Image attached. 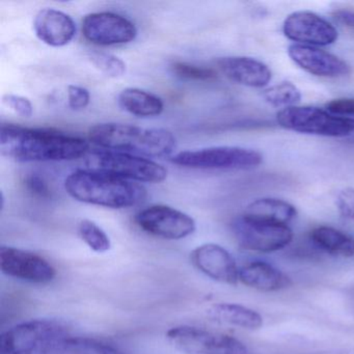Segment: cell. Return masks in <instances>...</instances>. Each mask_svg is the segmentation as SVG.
Masks as SVG:
<instances>
[{
    "label": "cell",
    "mask_w": 354,
    "mask_h": 354,
    "mask_svg": "<svg viewBox=\"0 0 354 354\" xmlns=\"http://www.w3.org/2000/svg\"><path fill=\"white\" fill-rule=\"evenodd\" d=\"M88 150L86 140L57 130L3 124L0 131L1 155L17 162L74 160Z\"/></svg>",
    "instance_id": "obj_1"
},
{
    "label": "cell",
    "mask_w": 354,
    "mask_h": 354,
    "mask_svg": "<svg viewBox=\"0 0 354 354\" xmlns=\"http://www.w3.org/2000/svg\"><path fill=\"white\" fill-rule=\"evenodd\" d=\"M65 189L78 202L111 209L136 206L147 198L142 184L96 169H77L65 180Z\"/></svg>",
    "instance_id": "obj_2"
},
{
    "label": "cell",
    "mask_w": 354,
    "mask_h": 354,
    "mask_svg": "<svg viewBox=\"0 0 354 354\" xmlns=\"http://www.w3.org/2000/svg\"><path fill=\"white\" fill-rule=\"evenodd\" d=\"M88 140L102 150L161 158L175 151L173 132L163 128H142L129 124L103 123L93 126Z\"/></svg>",
    "instance_id": "obj_3"
},
{
    "label": "cell",
    "mask_w": 354,
    "mask_h": 354,
    "mask_svg": "<svg viewBox=\"0 0 354 354\" xmlns=\"http://www.w3.org/2000/svg\"><path fill=\"white\" fill-rule=\"evenodd\" d=\"M69 337L61 323L35 319L11 327L0 337L1 354H55Z\"/></svg>",
    "instance_id": "obj_4"
},
{
    "label": "cell",
    "mask_w": 354,
    "mask_h": 354,
    "mask_svg": "<svg viewBox=\"0 0 354 354\" xmlns=\"http://www.w3.org/2000/svg\"><path fill=\"white\" fill-rule=\"evenodd\" d=\"M277 121L283 129L326 138H344L354 132V119L317 107H287L277 113Z\"/></svg>",
    "instance_id": "obj_5"
},
{
    "label": "cell",
    "mask_w": 354,
    "mask_h": 354,
    "mask_svg": "<svg viewBox=\"0 0 354 354\" xmlns=\"http://www.w3.org/2000/svg\"><path fill=\"white\" fill-rule=\"evenodd\" d=\"M90 167L91 169L136 183L158 184L167 177V169L156 161L117 151H95L91 157Z\"/></svg>",
    "instance_id": "obj_6"
},
{
    "label": "cell",
    "mask_w": 354,
    "mask_h": 354,
    "mask_svg": "<svg viewBox=\"0 0 354 354\" xmlns=\"http://www.w3.org/2000/svg\"><path fill=\"white\" fill-rule=\"evenodd\" d=\"M262 161L258 151L229 146L182 151L171 158L174 165L194 169H248Z\"/></svg>",
    "instance_id": "obj_7"
},
{
    "label": "cell",
    "mask_w": 354,
    "mask_h": 354,
    "mask_svg": "<svg viewBox=\"0 0 354 354\" xmlns=\"http://www.w3.org/2000/svg\"><path fill=\"white\" fill-rule=\"evenodd\" d=\"M233 232L242 248L264 254L277 252L289 245L293 239L289 225L261 221L245 214L235 219Z\"/></svg>",
    "instance_id": "obj_8"
},
{
    "label": "cell",
    "mask_w": 354,
    "mask_h": 354,
    "mask_svg": "<svg viewBox=\"0 0 354 354\" xmlns=\"http://www.w3.org/2000/svg\"><path fill=\"white\" fill-rule=\"evenodd\" d=\"M169 341L185 354H248L245 346L231 335L181 325L167 333Z\"/></svg>",
    "instance_id": "obj_9"
},
{
    "label": "cell",
    "mask_w": 354,
    "mask_h": 354,
    "mask_svg": "<svg viewBox=\"0 0 354 354\" xmlns=\"http://www.w3.org/2000/svg\"><path fill=\"white\" fill-rule=\"evenodd\" d=\"M138 227L155 237L180 240L192 235L196 225L190 215L167 205L147 207L136 215Z\"/></svg>",
    "instance_id": "obj_10"
},
{
    "label": "cell",
    "mask_w": 354,
    "mask_h": 354,
    "mask_svg": "<svg viewBox=\"0 0 354 354\" xmlns=\"http://www.w3.org/2000/svg\"><path fill=\"white\" fill-rule=\"evenodd\" d=\"M84 38L99 46H115L128 44L136 40L138 28L136 24L111 12L88 14L82 20Z\"/></svg>",
    "instance_id": "obj_11"
},
{
    "label": "cell",
    "mask_w": 354,
    "mask_h": 354,
    "mask_svg": "<svg viewBox=\"0 0 354 354\" xmlns=\"http://www.w3.org/2000/svg\"><path fill=\"white\" fill-rule=\"evenodd\" d=\"M0 268L8 277L42 285L50 283L57 274L46 259L12 246L0 248Z\"/></svg>",
    "instance_id": "obj_12"
},
{
    "label": "cell",
    "mask_w": 354,
    "mask_h": 354,
    "mask_svg": "<svg viewBox=\"0 0 354 354\" xmlns=\"http://www.w3.org/2000/svg\"><path fill=\"white\" fill-rule=\"evenodd\" d=\"M283 30L289 40L308 46H327L337 40L335 26L312 12L290 14L283 22Z\"/></svg>",
    "instance_id": "obj_13"
},
{
    "label": "cell",
    "mask_w": 354,
    "mask_h": 354,
    "mask_svg": "<svg viewBox=\"0 0 354 354\" xmlns=\"http://www.w3.org/2000/svg\"><path fill=\"white\" fill-rule=\"evenodd\" d=\"M194 266L207 277L219 283L236 285L239 281V269L235 259L223 246L206 243L192 252Z\"/></svg>",
    "instance_id": "obj_14"
},
{
    "label": "cell",
    "mask_w": 354,
    "mask_h": 354,
    "mask_svg": "<svg viewBox=\"0 0 354 354\" xmlns=\"http://www.w3.org/2000/svg\"><path fill=\"white\" fill-rule=\"evenodd\" d=\"M288 55L296 65L312 75L335 78L350 73V67L346 62L315 46L290 45Z\"/></svg>",
    "instance_id": "obj_15"
},
{
    "label": "cell",
    "mask_w": 354,
    "mask_h": 354,
    "mask_svg": "<svg viewBox=\"0 0 354 354\" xmlns=\"http://www.w3.org/2000/svg\"><path fill=\"white\" fill-rule=\"evenodd\" d=\"M37 38L51 47H64L69 44L76 35V24L71 16L59 10H41L34 20Z\"/></svg>",
    "instance_id": "obj_16"
},
{
    "label": "cell",
    "mask_w": 354,
    "mask_h": 354,
    "mask_svg": "<svg viewBox=\"0 0 354 354\" xmlns=\"http://www.w3.org/2000/svg\"><path fill=\"white\" fill-rule=\"evenodd\" d=\"M216 64L225 77L235 84L248 88H265L272 78L268 66L252 57H221Z\"/></svg>",
    "instance_id": "obj_17"
},
{
    "label": "cell",
    "mask_w": 354,
    "mask_h": 354,
    "mask_svg": "<svg viewBox=\"0 0 354 354\" xmlns=\"http://www.w3.org/2000/svg\"><path fill=\"white\" fill-rule=\"evenodd\" d=\"M239 281L248 287L263 292L279 291L291 285L281 270L262 261L250 263L239 271Z\"/></svg>",
    "instance_id": "obj_18"
},
{
    "label": "cell",
    "mask_w": 354,
    "mask_h": 354,
    "mask_svg": "<svg viewBox=\"0 0 354 354\" xmlns=\"http://www.w3.org/2000/svg\"><path fill=\"white\" fill-rule=\"evenodd\" d=\"M119 103L124 111L140 118L157 117L165 111L162 99L142 88H124L120 93Z\"/></svg>",
    "instance_id": "obj_19"
},
{
    "label": "cell",
    "mask_w": 354,
    "mask_h": 354,
    "mask_svg": "<svg viewBox=\"0 0 354 354\" xmlns=\"http://www.w3.org/2000/svg\"><path fill=\"white\" fill-rule=\"evenodd\" d=\"M208 315L217 322L240 328L258 329L263 325V318L258 312L241 304H214L209 308Z\"/></svg>",
    "instance_id": "obj_20"
},
{
    "label": "cell",
    "mask_w": 354,
    "mask_h": 354,
    "mask_svg": "<svg viewBox=\"0 0 354 354\" xmlns=\"http://www.w3.org/2000/svg\"><path fill=\"white\" fill-rule=\"evenodd\" d=\"M310 237L315 245L329 254L344 258L354 256V237L345 232L321 225L310 232Z\"/></svg>",
    "instance_id": "obj_21"
},
{
    "label": "cell",
    "mask_w": 354,
    "mask_h": 354,
    "mask_svg": "<svg viewBox=\"0 0 354 354\" xmlns=\"http://www.w3.org/2000/svg\"><path fill=\"white\" fill-rule=\"evenodd\" d=\"M244 214L261 221L288 225L297 215L293 205L279 198H259L250 203Z\"/></svg>",
    "instance_id": "obj_22"
},
{
    "label": "cell",
    "mask_w": 354,
    "mask_h": 354,
    "mask_svg": "<svg viewBox=\"0 0 354 354\" xmlns=\"http://www.w3.org/2000/svg\"><path fill=\"white\" fill-rule=\"evenodd\" d=\"M55 354H120L115 348L88 337H68Z\"/></svg>",
    "instance_id": "obj_23"
},
{
    "label": "cell",
    "mask_w": 354,
    "mask_h": 354,
    "mask_svg": "<svg viewBox=\"0 0 354 354\" xmlns=\"http://www.w3.org/2000/svg\"><path fill=\"white\" fill-rule=\"evenodd\" d=\"M265 100L272 106L287 107L296 106L301 100V93L299 88L289 82H281L270 86L263 93Z\"/></svg>",
    "instance_id": "obj_24"
},
{
    "label": "cell",
    "mask_w": 354,
    "mask_h": 354,
    "mask_svg": "<svg viewBox=\"0 0 354 354\" xmlns=\"http://www.w3.org/2000/svg\"><path fill=\"white\" fill-rule=\"evenodd\" d=\"M78 234L84 243L96 252H106L111 250V242L109 235L94 221L84 219L78 225Z\"/></svg>",
    "instance_id": "obj_25"
},
{
    "label": "cell",
    "mask_w": 354,
    "mask_h": 354,
    "mask_svg": "<svg viewBox=\"0 0 354 354\" xmlns=\"http://www.w3.org/2000/svg\"><path fill=\"white\" fill-rule=\"evenodd\" d=\"M90 61L101 73L111 78L122 77L126 73V64L123 59L104 53H93Z\"/></svg>",
    "instance_id": "obj_26"
},
{
    "label": "cell",
    "mask_w": 354,
    "mask_h": 354,
    "mask_svg": "<svg viewBox=\"0 0 354 354\" xmlns=\"http://www.w3.org/2000/svg\"><path fill=\"white\" fill-rule=\"evenodd\" d=\"M173 70L177 76L184 80L207 82V80L216 78V73L210 68L198 67V66L190 65L182 62L174 64Z\"/></svg>",
    "instance_id": "obj_27"
},
{
    "label": "cell",
    "mask_w": 354,
    "mask_h": 354,
    "mask_svg": "<svg viewBox=\"0 0 354 354\" xmlns=\"http://www.w3.org/2000/svg\"><path fill=\"white\" fill-rule=\"evenodd\" d=\"M3 103L20 117L30 118L34 113L32 103L26 97L7 94L3 97Z\"/></svg>",
    "instance_id": "obj_28"
},
{
    "label": "cell",
    "mask_w": 354,
    "mask_h": 354,
    "mask_svg": "<svg viewBox=\"0 0 354 354\" xmlns=\"http://www.w3.org/2000/svg\"><path fill=\"white\" fill-rule=\"evenodd\" d=\"M68 105L73 111H82L91 101V94L86 88L70 84L67 88Z\"/></svg>",
    "instance_id": "obj_29"
},
{
    "label": "cell",
    "mask_w": 354,
    "mask_h": 354,
    "mask_svg": "<svg viewBox=\"0 0 354 354\" xmlns=\"http://www.w3.org/2000/svg\"><path fill=\"white\" fill-rule=\"evenodd\" d=\"M335 205L344 218L354 223V188H344L335 198Z\"/></svg>",
    "instance_id": "obj_30"
},
{
    "label": "cell",
    "mask_w": 354,
    "mask_h": 354,
    "mask_svg": "<svg viewBox=\"0 0 354 354\" xmlns=\"http://www.w3.org/2000/svg\"><path fill=\"white\" fill-rule=\"evenodd\" d=\"M329 113L337 115H354V98L333 99L326 103Z\"/></svg>",
    "instance_id": "obj_31"
},
{
    "label": "cell",
    "mask_w": 354,
    "mask_h": 354,
    "mask_svg": "<svg viewBox=\"0 0 354 354\" xmlns=\"http://www.w3.org/2000/svg\"><path fill=\"white\" fill-rule=\"evenodd\" d=\"M26 186L35 196H41V198H48L50 196V189H49L46 181L36 174L26 177Z\"/></svg>",
    "instance_id": "obj_32"
},
{
    "label": "cell",
    "mask_w": 354,
    "mask_h": 354,
    "mask_svg": "<svg viewBox=\"0 0 354 354\" xmlns=\"http://www.w3.org/2000/svg\"><path fill=\"white\" fill-rule=\"evenodd\" d=\"M333 17L342 28L354 34V11L348 9L335 10L333 13Z\"/></svg>",
    "instance_id": "obj_33"
}]
</instances>
